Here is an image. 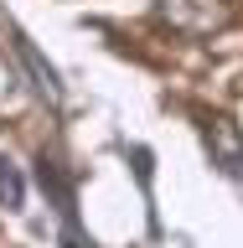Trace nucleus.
<instances>
[{
  "label": "nucleus",
  "mask_w": 243,
  "mask_h": 248,
  "mask_svg": "<svg viewBox=\"0 0 243 248\" xmlns=\"http://www.w3.org/2000/svg\"><path fill=\"white\" fill-rule=\"evenodd\" d=\"M21 62H26V67H31V78H36V88H42L47 98H52V104H57V98H62V88H57V78H52V67H42V57H36V52H31V42H26V36H21Z\"/></svg>",
  "instance_id": "f03ea898"
},
{
  "label": "nucleus",
  "mask_w": 243,
  "mask_h": 248,
  "mask_svg": "<svg viewBox=\"0 0 243 248\" xmlns=\"http://www.w3.org/2000/svg\"><path fill=\"white\" fill-rule=\"evenodd\" d=\"M207 150L228 176H243V129L233 119H212L207 124Z\"/></svg>",
  "instance_id": "f257e3e1"
},
{
  "label": "nucleus",
  "mask_w": 243,
  "mask_h": 248,
  "mask_svg": "<svg viewBox=\"0 0 243 248\" xmlns=\"http://www.w3.org/2000/svg\"><path fill=\"white\" fill-rule=\"evenodd\" d=\"M0 197L5 207H21V176L11 170V160H0Z\"/></svg>",
  "instance_id": "7ed1b4c3"
}]
</instances>
